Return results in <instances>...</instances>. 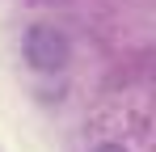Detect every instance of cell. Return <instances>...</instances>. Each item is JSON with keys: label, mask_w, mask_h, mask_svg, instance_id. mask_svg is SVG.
Instances as JSON below:
<instances>
[{"label": "cell", "mask_w": 156, "mask_h": 152, "mask_svg": "<svg viewBox=\"0 0 156 152\" xmlns=\"http://www.w3.org/2000/svg\"><path fill=\"white\" fill-rule=\"evenodd\" d=\"M93 152H127V148H122V144H114V139H105V144H97Z\"/></svg>", "instance_id": "cell-2"}, {"label": "cell", "mask_w": 156, "mask_h": 152, "mask_svg": "<svg viewBox=\"0 0 156 152\" xmlns=\"http://www.w3.org/2000/svg\"><path fill=\"white\" fill-rule=\"evenodd\" d=\"M21 55H26V63L34 72L42 76H55L68 68V59H72V42H68V34L51 21H34L21 34Z\"/></svg>", "instance_id": "cell-1"}]
</instances>
